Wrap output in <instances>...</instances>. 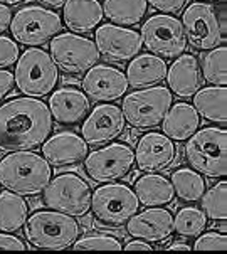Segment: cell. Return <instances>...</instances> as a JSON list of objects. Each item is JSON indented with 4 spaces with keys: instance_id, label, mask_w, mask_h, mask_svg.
Segmentation results:
<instances>
[{
    "instance_id": "6da1fadb",
    "label": "cell",
    "mask_w": 227,
    "mask_h": 254,
    "mask_svg": "<svg viewBox=\"0 0 227 254\" xmlns=\"http://www.w3.org/2000/svg\"><path fill=\"white\" fill-rule=\"evenodd\" d=\"M51 131L53 116L39 98H14L0 106V152L36 150Z\"/></svg>"
},
{
    "instance_id": "7a4b0ae2",
    "label": "cell",
    "mask_w": 227,
    "mask_h": 254,
    "mask_svg": "<svg viewBox=\"0 0 227 254\" xmlns=\"http://www.w3.org/2000/svg\"><path fill=\"white\" fill-rule=\"evenodd\" d=\"M53 179V167L32 150L10 152L0 158V185L22 197L42 193Z\"/></svg>"
},
{
    "instance_id": "3957f363",
    "label": "cell",
    "mask_w": 227,
    "mask_h": 254,
    "mask_svg": "<svg viewBox=\"0 0 227 254\" xmlns=\"http://www.w3.org/2000/svg\"><path fill=\"white\" fill-rule=\"evenodd\" d=\"M24 234L32 248L61 251L74 244L81 236V226L76 217L57 210H36L25 221Z\"/></svg>"
},
{
    "instance_id": "277c9868",
    "label": "cell",
    "mask_w": 227,
    "mask_h": 254,
    "mask_svg": "<svg viewBox=\"0 0 227 254\" xmlns=\"http://www.w3.org/2000/svg\"><path fill=\"white\" fill-rule=\"evenodd\" d=\"M183 155L188 165L202 177L221 179L227 174L226 128L205 127L187 140Z\"/></svg>"
},
{
    "instance_id": "5b68a950",
    "label": "cell",
    "mask_w": 227,
    "mask_h": 254,
    "mask_svg": "<svg viewBox=\"0 0 227 254\" xmlns=\"http://www.w3.org/2000/svg\"><path fill=\"white\" fill-rule=\"evenodd\" d=\"M89 209L96 226L119 229L140 210V200L128 185L110 182L94 189Z\"/></svg>"
},
{
    "instance_id": "8992f818",
    "label": "cell",
    "mask_w": 227,
    "mask_h": 254,
    "mask_svg": "<svg viewBox=\"0 0 227 254\" xmlns=\"http://www.w3.org/2000/svg\"><path fill=\"white\" fill-rule=\"evenodd\" d=\"M15 86L24 96L44 98L54 91L59 69L49 53L39 47H29L15 63Z\"/></svg>"
},
{
    "instance_id": "52a82bcc",
    "label": "cell",
    "mask_w": 227,
    "mask_h": 254,
    "mask_svg": "<svg viewBox=\"0 0 227 254\" xmlns=\"http://www.w3.org/2000/svg\"><path fill=\"white\" fill-rule=\"evenodd\" d=\"M172 93L165 86H150L126 94L121 111L126 123L135 130H152L158 127L172 106Z\"/></svg>"
},
{
    "instance_id": "ba28073f",
    "label": "cell",
    "mask_w": 227,
    "mask_h": 254,
    "mask_svg": "<svg viewBox=\"0 0 227 254\" xmlns=\"http://www.w3.org/2000/svg\"><path fill=\"white\" fill-rule=\"evenodd\" d=\"M93 189L81 175L67 172L51 179L42 190V202L51 210L67 214L72 217H83L91 207Z\"/></svg>"
},
{
    "instance_id": "9c48e42d",
    "label": "cell",
    "mask_w": 227,
    "mask_h": 254,
    "mask_svg": "<svg viewBox=\"0 0 227 254\" xmlns=\"http://www.w3.org/2000/svg\"><path fill=\"white\" fill-rule=\"evenodd\" d=\"M84 174L93 182L110 184L126 179L133 172L135 152L130 145L110 141L101 148L88 153L83 160Z\"/></svg>"
},
{
    "instance_id": "30bf717a",
    "label": "cell",
    "mask_w": 227,
    "mask_h": 254,
    "mask_svg": "<svg viewBox=\"0 0 227 254\" xmlns=\"http://www.w3.org/2000/svg\"><path fill=\"white\" fill-rule=\"evenodd\" d=\"M10 34L15 42L29 47L44 46L62 31V20L56 12L39 5H27L12 15Z\"/></svg>"
},
{
    "instance_id": "8fae6325",
    "label": "cell",
    "mask_w": 227,
    "mask_h": 254,
    "mask_svg": "<svg viewBox=\"0 0 227 254\" xmlns=\"http://www.w3.org/2000/svg\"><path fill=\"white\" fill-rule=\"evenodd\" d=\"M49 49L57 69L71 76L84 74L100 59L94 41L74 32H59L51 39Z\"/></svg>"
},
{
    "instance_id": "7c38bea8",
    "label": "cell",
    "mask_w": 227,
    "mask_h": 254,
    "mask_svg": "<svg viewBox=\"0 0 227 254\" xmlns=\"http://www.w3.org/2000/svg\"><path fill=\"white\" fill-rule=\"evenodd\" d=\"M141 44L158 58H177L185 53L187 39L182 22L173 15H152L141 25Z\"/></svg>"
},
{
    "instance_id": "4fadbf2b",
    "label": "cell",
    "mask_w": 227,
    "mask_h": 254,
    "mask_svg": "<svg viewBox=\"0 0 227 254\" xmlns=\"http://www.w3.org/2000/svg\"><path fill=\"white\" fill-rule=\"evenodd\" d=\"M182 27L187 46L195 51H211L222 41V27L211 3L194 2L182 15Z\"/></svg>"
},
{
    "instance_id": "5bb4252c",
    "label": "cell",
    "mask_w": 227,
    "mask_h": 254,
    "mask_svg": "<svg viewBox=\"0 0 227 254\" xmlns=\"http://www.w3.org/2000/svg\"><path fill=\"white\" fill-rule=\"evenodd\" d=\"M94 44L103 59L110 63H126L140 54V32L116 24H103L94 32Z\"/></svg>"
},
{
    "instance_id": "9a60e30c",
    "label": "cell",
    "mask_w": 227,
    "mask_h": 254,
    "mask_svg": "<svg viewBox=\"0 0 227 254\" xmlns=\"http://www.w3.org/2000/svg\"><path fill=\"white\" fill-rule=\"evenodd\" d=\"M126 120L119 106L103 103L88 113L81 125V136L88 145H106L114 141L125 131Z\"/></svg>"
},
{
    "instance_id": "2e32d148",
    "label": "cell",
    "mask_w": 227,
    "mask_h": 254,
    "mask_svg": "<svg viewBox=\"0 0 227 254\" xmlns=\"http://www.w3.org/2000/svg\"><path fill=\"white\" fill-rule=\"evenodd\" d=\"M83 93L91 101L111 103L125 96L128 91V79L125 72L108 64H94L84 72L81 81Z\"/></svg>"
},
{
    "instance_id": "e0dca14e",
    "label": "cell",
    "mask_w": 227,
    "mask_h": 254,
    "mask_svg": "<svg viewBox=\"0 0 227 254\" xmlns=\"http://www.w3.org/2000/svg\"><path fill=\"white\" fill-rule=\"evenodd\" d=\"M135 163L141 172L157 174L169 170L177 160V146L165 133L147 131L136 141Z\"/></svg>"
},
{
    "instance_id": "ac0fdd59",
    "label": "cell",
    "mask_w": 227,
    "mask_h": 254,
    "mask_svg": "<svg viewBox=\"0 0 227 254\" xmlns=\"http://www.w3.org/2000/svg\"><path fill=\"white\" fill-rule=\"evenodd\" d=\"M42 157L51 167H72L83 163L89 153V145L83 136L74 131H61L49 136L41 145Z\"/></svg>"
},
{
    "instance_id": "d6986e66",
    "label": "cell",
    "mask_w": 227,
    "mask_h": 254,
    "mask_svg": "<svg viewBox=\"0 0 227 254\" xmlns=\"http://www.w3.org/2000/svg\"><path fill=\"white\" fill-rule=\"evenodd\" d=\"M125 226L131 238L147 243H164L173 234V216L169 209L148 207L136 212Z\"/></svg>"
},
{
    "instance_id": "ffe728a7",
    "label": "cell",
    "mask_w": 227,
    "mask_h": 254,
    "mask_svg": "<svg viewBox=\"0 0 227 254\" xmlns=\"http://www.w3.org/2000/svg\"><path fill=\"white\" fill-rule=\"evenodd\" d=\"M47 106L56 123L62 127H74L88 116L89 98L76 88H61L51 94Z\"/></svg>"
},
{
    "instance_id": "44dd1931",
    "label": "cell",
    "mask_w": 227,
    "mask_h": 254,
    "mask_svg": "<svg viewBox=\"0 0 227 254\" xmlns=\"http://www.w3.org/2000/svg\"><path fill=\"white\" fill-rule=\"evenodd\" d=\"M167 83L170 93L187 100L202 88L200 63L194 54H180L167 69Z\"/></svg>"
},
{
    "instance_id": "7402d4cb",
    "label": "cell",
    "mask_w": 227,
    "mask_h": 254,
    "mask_svg": "<svg viewBox=\"0 0 227 254\" xmlns=\"http://www.w3.org/2000/svg\"><path fill=\"white\" fill-rule=\"evenodd\" d=\"M103 5L98 0H66L62 5L64 25L74 34H86L103 20Z\"/></svg>"
},
{
    "instance_id": "603a6c76",
    "label": "cell",
    "mask_w": 227,
    "mask_h": 254,
    "mask_svg": "<svg viewBox=\"0 0 227 254\" xmlns=\"http://www.w3.org/2000/svg\"><path fill=\"white\" fill-rule=\"evenodd\" d=\"M167 69L169 66L164 58H158L155 54H138L128 64L125 76L128 86L141 89L162 83L167 76Z\"/></svg>"
},
{
    "instance_id": "cb8c5ba5",
    "label": "cell",
    "mask_w": 227,
    "mask_h": 254,
    "mask_svg": "<svg viewBox=\"0 0 227 254\" xmlns=\"http://www.w3.org/2000/svg\"><path fill=\"white\" fill-rule=\"evenodd\" d=\"M164 133L173 141H185L200 127V116L188 103H175L162 120Z\"/></svg>"
},
{
    "instance_id": "d4e9b609",
    "label": "cell",
    "mask_w": 227,
    "mask_h": 254,
    "mask_svg": "<svg viewBox=\"0 0 227 254\" xmlns=\"http://www.w3.org/2000/svg\"><path fill=\"white\" fill-rule=\"evenodd\" d=\"M133 192L145 207H165L173 204L175 192L170 179L157 174H145L135 180Z\"/></svg>"
},
{
    "instance_id": "484cf974",
    "label": "cell",
    "mask_w": 227,
    "mask_h": 254,
    "mask_svg": "<svg viewBox=\"0 0 227 254\" xmlns=\"http://www.w3.org/2000/svg\"><path fill=\"white\" fill-rule=\"evenodd\" d=\"M194 108L199 116L212 123L226 125L227 113H226V100L227 89L226 86H207L200 88L194 96Z\"/></svg>"
},
{
    "instance_id": "4316f807",
    "label": "cell",
    "mask_w": 227,
    "mask_h": 254,
    "mask_svg": "<svg viewBox=\"0 0 227 254\" xmlns=\"http://www.w3.org/2000/svg\"><path fill=\"white\" fill-rule=\"evenodd\" d=\"M147 10V0H105L103 3V14L106 19L121 27L140 24Z\"/></svg>"
},
{
    "instance_id": "83f0119b",
    "label": "cell",
    "mask_w": 227,
    "mask_h": 254,
    "mask_svg": "<svg viewBox=\"0 0 227 254\" xmlns=\"http://www.w3.org/2000/svg\"><path fill=\"white\" fill-rule=\"evenodd\" d=\"M29 217V204L22 195L10 190L0 193V231L17 232Z\"/></svg>"
},
{
    "instance_id": "f1b7e54d",
    "label": "cell",
    "mask_w": 227,
    "mask_h": 254,
    "mask_svg": "<svg viewBox=\"0 0 227 254\" xmlns=\"http://www.w3.org/2000/svg\"><path fill=\"white\" fill-rule=\"evenodd\" d=\"M170 182H172L175 197L182 202H197L205 192V179L199 172L194 169H187L180 167L170 175Z\"/></svg>"
},
{
    "instance_id": "f546056e",
    "label": "cell",
    "mask_w": 227,
    "mask_h": 254,
    "mask_svg": "<svg viewBox=\"0 0 227 254\" xmlns=\"http://www.w3.org/2000/svg\"><path fill=\"white\" fill-rule=\"evenodd\" d=\"M207 216L202 209H197L194 205L178 209L177 216H173V232H177L180 238H197L202 234L207 227Z\"/></svg>"
},
{
    "instance_id": "4dcf8cb0",
    "label": "cell",
    "mask_w": 227,
    "mask_h": 254,
    "mask_svg": "<svg viewBox=\"0 0 227 254\" xmlns=\"http://www.w3.org/2000/svg\"><path fill=\"white\" fill-rule=\"evenodd\" d=\"M227 49L226 46H217L204 56L200 64V74L202 79L214 86H226L227 83V69H226Z\"/></svg>"
},
{
    "instance_id": "1f68e13d",
    "label": "cell",
    "mask_w": 227,
    "mask_h": 254,
    "mask_svg": "<svg viewBox=\"0 0 227 254\" xmlns=\"http://www.w3.org/2000/svg\"><path fill=\"white\" fill-rule=\"evenodd\" d=\"M226 195H227V182L221 180L211 189H205L204 195L200 197L202 200V210L214 222H226L227 219V205H226Z\"/></svg>"
},
{
    "instance_id": "d6a6232c",
    "label": "cell",
    "mask_w": 227,
    "mask_h": 254,
    "mask_svg": "<svg viewBox=\"0 0 227 254\" xmlns=\"http://www.w3.org/2000/svg\"><path fill=\"white\" fill-rule=\"evenodd\" d=\"M71 248L74 251H86V249H113V251H119V249H123L119 239L108 234H91L84 236L81 239L78 238Z\"/></svg>"
},
{
    "instance_id": "836d02e7",
    "label": "cell",
    "mask_w": 227,
    "mask_h": 254,
    "mask_svg": "<svg viewBox=\"0 0 227 254\" xmlns=\"http://www.w3.org/2000/svg\"><path fill=\"white\" fill-rule=\"evenodd\" d=\"M227 248V238L226 232H202V234L197 236L194 248L195 251H214V249H219V251H226Z\"/></svg>"
},
{
    "instance_id": "e575fe53",
    "label": "cell",
    "mask_w": 227,
    "mask_h": 254,
    "mask_svg": "<svg viewBox=\"0 0 227 254\" xmlns=\"http://www.w3.org/2000/svg\"><path fill=\"white\" fill-rule=\"evenodd\" d=\"M20 56V49L14 39L7 36H0V69L10 67L17 63Z\"/></svg>"
},
{
    "instance_id": "d590c367",
    "label": "cell",
    "mask_w": 227,
    "mask_h": 254,
    "mask_svg": "<svg viewBox=\"0 0 227 254\" xmlns=\"http://www.w3.org/2000/svg\"><path fill=\"white\" fill-rule=\"evenodd\" d=\"M185 3L187 0H147V5L162 12V14H169V15L182 12Z\"/></svg>"
},
{
    "instance_id": "8d00e7d4",
    "label": "cell",
    "mask_w": 227,
    "mask_h": 254,
    "mask_svg": "<svg viewBox=\"0 0 227 254\" xmlns=\"http://www.w3.org/2000/svg\"><path fill=\"white\" fill-rule=\"evenodd\" d=\"M15 86V77L14 72H10L8 69H0V101L12 93Z\"/></svg>"
},
{
    "instance_id": "74e56055",
    "label": "cell",
    "mask_w": 227,
    "mask_h": 254,
    "mask_svg": "<svg viewBox=\"0 0 227 254\" xmlns=\"http://www.w3.org/2000/svg\"><path fill=\"white\" fill-rule=\"evenodd\" d=\"M0 249H19V251H24V249H27V246L22 243V239L10 236V232H5V234H0Z\"/></svg>"
},
{
    "instance_id": "f35d334b",
    "label": "cell",
    "mask_w": 227,
    "mask_h": 254,
    "mask_svg": "<svg viewBox=\"0 0 227 254\" xmlns=\"http://www.w3.org/2000/svg\"><path fill=\"white\" fill-rule=\"evenodd\" d=\"M10 22H12V12L8 5L5 3L0 2V36H2L3 32L8 31V27H10Z\"/></svg>"
},
{
    "instance_id": "ab89813d",
    "label": "cell",
    "mask_w": 227,
    "mask_h": 254,
    "mask_svg": "<svg viewBox=\"0 0 227 254\" xmlns=\"http://www.w3.org/2000/svg\"><path fill=\"white\" fill-rule=\"evenodd\" d=\"M123 249L125 251H153V246L143 239H133V241H128L125 246H123Z\"/></svg>"
},
{
    "instance_id": "60d3db41",
    "label": "cell",
    "mask_w": 227,
    "mask_h": 254,
    "mask_svg": "<svg viewBox=\"0 0 227 254\" xmlns=\"http://www.w3.org/2000/svg\"><path fill=\"white\" fill-rule=\"evenodd\" d=\"M165 249H172V251H190L192 249V246L190 244H187L185 241H175V243H172V244H169Z\"/></svg>"
},
{
    "instance_id": "b9f144b4",
    "label": "cell",
    "mask_w": 227,
    "mask_h": 254,
    "mask_svg": "<svg viewBox=\"0 0 227 254\" xmlns=\"http://www.w3.org/2000/svg\"><path fill=\"white\" fill-rule=\"evenodd\" d=\"M36 2H39L42 5L51 7V8H59L66 3V0H36Z\"/></svg>"
},
{
    "instance_id": "7bdbcfd3",
    "label": "cell",
    "mask_w": 227,
    "mask_h": 254,
    "mask_svg": "<svg viewBox=\"0 0 227 254\" xmlns=\"http://www.w3.org/2000/svg\"><path fill=\"white\" fill-rule=\"evenodd\" d=\"M2 3H5V5H17V3L24 2V0H0Z\"/></svg>"
},
{
    "instance_id": "ee69618b",
    "label": "cell",
    "mask_w": 227,
    "mask_h": 254,
    "mask_svg": "<svg viewBox=\"0 0 227 254\" xmlns=\"http://www.w3.org/2000/svg\"><path fill=\"white\" fill-rule=\"evenodd\" d=\"M195 2H212V0H195Z\"/></svg>"
}]
</instances>
